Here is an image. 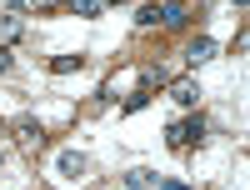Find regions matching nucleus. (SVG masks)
Wrapping results in <instances>:
<instances>
[{
	"mask_svg": "<svg viewBox=\"0 0 250 190\" xmlns=\"http://www.w3.org/2000/svg\"><path fill=\"white\" fill-rule=\"evenodd\" d=\"M170 145L175 150H195V145H205V115H185V120H170Z\"/></svg>",
	"mask_w": 250,
	"mask_h": 190,
	"instance_id": "1",
	"label": "nucleus"
},
{
	"mask_svg": "<svg viewBox=\"0 0 250 190\" xmlns=\"http://www.w3.org/2000/svg\"><path fill=\"white\" fill-rule=\"evenodd\" d=\"M160 25L165 30H185L190 25V5L185 0H160Z\"/></svg>",
	"mask_w": 250,
	"mask_h": 190,
	"instance_id": "2",
	"label": "nucleus"
},
{
	"mask_svg": "<svg viewBox=\"0 0 250 190\" xmlns=\"http://www.w3.org/2000/svg\"><path fill=\"white\" fill-rule=\"evenodd\" d=\"M55 170H60V180H80L90 170V160L80 155V150H60V160H55Z\"/></svg>",
	"mask_w": 250,
	"mask_h": 190,
	"instance_id": "3",
	"label": "nucleus"
},
{
	"mask_svg": "<svg viewBox=\"0 0 250 190\" xmlns=\"http://www.w3.org/2000/svg\"><path fill=\"white\" fill-rule=\"evenodd\" d=\"M15 135H20V145H25V150H40V145H45V130H40L30 115H25V120H15Z\"/></svg>",
	"mask_w": 250,
	"mask_h": 190,
	"instance_id": "4",
	"label": "nucleus"
},
{
	"mask_svg": "<svg viewBox=\"0 0 250 190\" xmlns=\"http://www.w3.org/2000/svg\"><path fill=\"white\" fill-rule=\"evenodd\" d=\"M210 55H215V40H210V35H195L190 45H185V60H190V65H205Z\"/></svg>",
	"mask_w": 250,
	"mask_h": 190,
	"instance_id": "5",
	"label": "nucleus"
},
{
	"mask_svg": "<svg viewBox=\"0 0 250 190\" xmlns=\"http://www.w3.org/2000/svg\"><path fill=\"white\" fill-rule=\"evenodd\" d=\"M170 95H175V105H185V110H195V105H200V85H195V80H175Z\"/></svg>",
	"mask_w": 250,
	"mask_h": 190,
	"instance_id": "6",
	"label": "nucleus"
},
{
	"mask_svg": "<svg viewBox=\"0 0 250 190\" xmlns=\"http://www.w3.org/2000/svg\"><path fill=\"white\" fill-rule=\"evenodd\" d=\"M110 5H115V0H70V10H75L80 20H100Z\"/></svg>",
	"mask_w": 250,
	"mask_h": 190,
	"instance_id": "7",
	"label": "nucleus"
},
{
	"mask_svg": "<svg viewBox=\"0 0 250 190\" xmlns=\"http://www.w3.org/2000/svg\"><path fill=\"white\" fill-rule=\"evenodd\" d=\"M135 25H140V30H150V25H160V5H155V0H145V5L135 10Z\"/></svg>",
	"mask_w": 250,
	"mask_h": 190,
	"instance_id": "8",
	"label": "nucleus"
},
{
	"mask_svg": "<svg viewBox=\"0 0 250 190\" xmlns=\"http://www.w3.org/2000/svg\"><path fill=\"white\" fill-rule=\"evenodd\" d=\"M80 65H85V55H55V60H50L55 75H70V70H80Z\"/></svg>",
	"mask_w": 250,
	"mask_h": 190,
	"instance_id": "9",
	"label": "nucleus"
},
{
	"mask_svg": "<svg viewBox=\"0 0 250 190\" xmlns=\"http://www.w3.org/2000/svg\"><path fill=\"white\" fill-rule=\"evenodd\" d=\"M150 185H155L150 170H125V190H150Z\"/></svg>",
	"mask_w": 250,
	"mask_h": 190,
	"instance_id": "10",
	"label": "nucleus"
},
{
	"mask_svg": "<svg viewBox=\"0 0 250 190\" xmlns=\"http://www.w3.org/2000/svg\"><path fill=\"white\" fill-rule=\"evenodd\" d=\"M150 105V85H140L135 95H125V115H135V110H145Z\"/></svg>",
	"mask_w": 250,
	"mask_h": 190,
	"instance_id": "11",
	"label": "nucleus"
},
{
	"mask_svg": "<svg viewBox=\"0 0 250 190\" xmlns=\"http://www.w3.org/2000/svg\"><path fill=\"white\" fill-rule=\"evenodd\" d=\"M10 65H15V60H10V50H5V45H0V75H5Z\"/></svg>",
	"mask_w": 250,
	"mask_h": 190,
	"instance_id": "12",
	"label": "nucleus"
},
{
	"mask_svg": "<svg viewBox=\"0 0 250 190\" xmlns=\"http://www.w3.org/2000/svg\"><path fill=\"white\" fill-rule=\"evenodd\" d=\"M160 190H190V185H180V180H165V185H160Z\"/></svg>",
	"mask_w": 250,
	"mask_h": 190,
	"instance_id": "13",
	"label": "nucleus"
},
{
	"mask_svg": "<svg viewBox=\"0 0 250 190\" xmlns=\"http://www.w3.org/2000/svg\"><path fill=\"white\" fill-rule=\"evenodd\" d=\"M230 5H235V10H245V0H230Z\"/></svg>",
	"mask_w": 250,
	"mask_h": 190,
	"instance_id": "14",
	"label": "nucleus"
},
{
	"mask_svg": "<svg viewBox=\"0 0 250 190\" xmlns=\"http://www.w3.org/2000/svg\"><path fill=\"white\" fill-rule=\"evenodd\" d=\"M10 5H25V0H10Z\"/></svg>",
	"mask_w": 250,
	"mask_h": 190,
	"instance_id": "15",
	"label": "nucleus"
},
{
	"mask_svg": "<svg viewBox=\"0 0 250 190\" xmlns=\"http://www.w3.org/2000/svg\"><path fill=\"white\" fill-rule=\"evenodd\" d=\"M0 160H5V150H0Z\"/></svg>",
	"mask_w": 250,
	"mask_h": 190,
	"instance_id": "16",
	"label": "nucleus"
}]
</instances>
